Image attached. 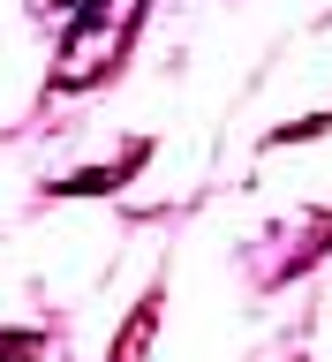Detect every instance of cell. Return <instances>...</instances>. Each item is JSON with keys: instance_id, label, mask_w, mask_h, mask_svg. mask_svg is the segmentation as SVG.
<instances>
[{"instance_id": "obj_1", "label": "cell", "mask_w": 332, "mask_h": 362, "mask_svg": "<svg viewBox=\"0 0 332 362\" xmlns=\"http://www.w3.org/2000/svg\"><path fill=\"white\" fill-rule=\"evenodd\" d=\"M136 16H144V0H121V8H113V23H106V0H91L84 23H76V30H68V45H61V68H53V83H61V90H84L91 76H106L113 53L129 45Z\"/></svg>"}, {"instance_id": "obj_2", "label": "cell", "mask_w": 332, "mask_h": 362, "mask_svg": "<svg viewBox=\"0 0 332 362\" xmlns=\"http://www.w3.org/2000/svg\"><path fill=\"white\" fill-rule=\"evenodd\" d=\"M151 332H159V294L144 302V310L129 317V332H121V347H113V362H144V347H151Z\"/></svg>"}, {"instance_id": "obj_3", "label": "cell", "mask_w": 332, "mask_h": 362, "mask_svg": "<svg viewBox=\"0 0 332 362\" xmlns=\"http://www.w3.org/2000/svg\"><path fill=\"white\" fill-rule=\"evenodd\" d=\"M53 8H91V0H53Z\"/></svg>"}]
</instances>
